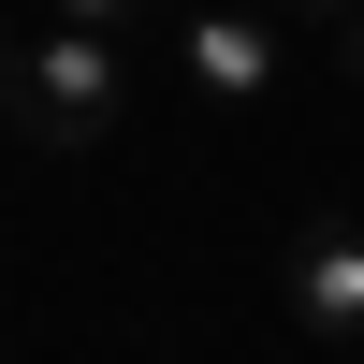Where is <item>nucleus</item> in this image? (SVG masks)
Segmentation results:
<instances>
[{"mask_svg":"<svg viewBox=\"0 0 364 364\" xmlns=\"http://www.w3.org/2000/svg\"><path fill=\"white\" fill-rule=\"evenodd\" d=\"M0 102H15V132H29V146H117L132 58H117L102 29H29L15 73H0Z\"/></svg>","mask_w":364,"mask_h":364,"instance_id":"obj_1","label":"nucleus"},{"mask_svg":"<svg viewBox=\"0 0 364 364\" xmlns=\"http://www.w3.org/2000/svg\"><path fill=\"white\" fill-rule=\"evenodd\" d=\"M175 73H190L204 102H277V15H262V0H204V15H175Z\"/></svg>","mask_w":364,"mask_h":364,"instance_id":"obj_2","label":"nucleus"},{"mask_svg":"<svg viewBox=\"0 0 364 364\" xmlns=\"http://www.w3.org/2000/svg\"><path fill=\"white\" fill-rule=\"evenodd\" d=\"M277 291H291V321H306L321 350H364V219H306Z\"/></svg>","mask_w":364,"mask_h":364,"instance_id":"obj_3","label":"nucleus"},{"mask_svg":"<svg viewBox=\"0 0 364 364\" xmlns=\"http://www.w3.org/2000/svg\"><path fill=\"white\" fill-rule=\"evenodd\" d=\"M132 15L146 0H58V29H102V44H132Z\"/></svg>","mask_w":364,"mask_h":364,"instance_id":"obj_4","label":"nucleus"},{"mask_svg":"<svg viewBox=\"0 0 364 364\" xmlns=\"http://www.w3.org/2000/svg\"><path fill=\"white\" fill-rule=\"evenodd\" d=\"M321 29H336V73L364 87V0H350V15H321Z\"/></svg>","mask_w":364,"mask_h":364,"instance_id":"obj_5","label":"nucleus"},{"mask_svg":"<svg viewBox=\"0 0 364 364\" xmlns=\"http://www.w3.org/2000/svg\"><path fill=\"white\" fill-rule=\"evenodd\" d=\"M262 15H277V0H262ZM291 15H350V0H291Z\"/></svg>","mask_w":364,"mask_h":364,"instance_id":"obj_6","label":"nucleus"},{"mask_svg":"<svg viewBox=\"0 0 364 364\" xmlns=\"http://www.w3.org/2000/svg\"><path fill=\"white\" fill-rule=\"evenodd\" d=\"M0 73H15V15H0Z\"/></svg>","mask_w":364,"mask_h":364,"instance_id":"obj_7","label":"nucleus"},{"mask_svg":"<svg viewBox=\"0 0 364 364\" xmlns=\"http://www.w3.org/2000/svg\"><path fill=\"white\" fill-rule=\"evenodd\" d=\"M0 132H15V102H0Z\"/></svg>","mask_w":364,"mask_h":364,"instance_id":"obj_8","label":"nucleus"}]
</instances>
